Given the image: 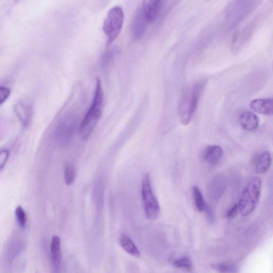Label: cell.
Returning <instances> with one entry per match:
<instances>
[{"label": "cell", "mask_w": 273, "mask_h": 273, "mask_svg": "<svg viewBox=\"0 0 273 273\" xmlns=\"http://www.w3.org/2000/svg\"><path fill=\"white\" fill-rule=\"evenodd\" d=\"M104 94L100 79L97 80L94 99L92 105L80 126V135L86 141L92 135L99 123L104 108Z\"/></svg>", "instance_id": "cell-1"}, {"label": "cell", "mask_w": 273, "mask_h": 273, "mask_svg": "<svg viewBox=\"0 0 273 273\" xmlns=\"http://www.w3.org/2000/svg\"><path fill=\"white\" fill-rule=\"evenodd\" d=\"M204 86L203 81L198 82L191 88L183 90L181 94L178 104V115L180 122L183 125H186L191 122Z\"/></svg>", "instance_id": "cell-2"}, {"label": "cell", "mask_w": 273, "mask_h": 273, "mask_svg": "<svg viewBox=\"0 0 273 273\" xmlns=\"http://www.w3.org/2000/svg\"><path fill=\"white\" fill-rule=\"evenodd\" d=\"M262 180L254 177L248 181L243 191L238 203L239 211L242 216L251 215L256 208L262 189Z\"/></svg>", "instance_id": "cell-3"}, {"label": "cell", "mask_w": 273, "mask_h": 273, "mask_svg": "<svg viewBox=\"0 0 273 273\" xmlns=\"http://www.w3.org/2000/svg\"><path fill=\"white\" fill-rule=\"evenodd\" d=\"M124 20L122 8L116 6L108 11L103 24V31L107 38V46L111 45L116 40L122 30Z\"/></svg>", "instance_id": "cell-4"}, {"label": "cell", "mask_w": 273, "mask_h": 273, "mask_svg": "<svg viewBox=\"0 0 273 273\" xmlns=\"http://www.w3.org/2000/svg\"><path fill=\"white\" fill-rule=\"evenodd\" d=\"M142 195L146 217L154 221L160 214V206L151 186L150 175L146 174L143 181Z\"/></svg>", "instance_id": "cell-5"}, {"label": "cell", "mask_w": 273, "mask_h": 273, "mask_svg": "<svg viewBox=\"0 0 273 273\" xmlns=\"http://www.w3.org/2000/svg\"><path fill=\"white\" fill-rule=\"evenodd\" d=\"M227 183V178L223 174H218L212 178L207 190L208 198L212 203L219 202L226 191Z\"/></svg>", "instance_id": "cell-6"}, {"label": "cell", "mask_w": 273, "mask_h": 273, "mask_svg": "<svg viewBox=\"0 0 273 273\" xmlns=\"http://www.w3.org/2000/svg\"><path fill=\"white\" fill-rule=\"evenodd\" d=\"M148 22L144 15L140 6L136 11L131 24V33L133 39H141L147 31Z\"/></svg>", "instance_id": "cell-7"}, {"label": "cell", "mask_w": 273, "mask_h": 273, "mask_svg": "<svg viewBox=\"0 0 273 273\" xmlns=\"http://www.w3.org/2000/svg\"><path fill=\"white\" fill-rule=\"evenodd\" d=\"M163 5V1L160 0H149L143 2L142 11L148 23H154L158 19Z\"/></svg>", "instance_id": "cell-8"}, {"label": "cell", "mask_w": 273, "mask_h": 273, "mask_svg": "<svg viewBox=\"0 0 273 273\" xmlns=\"http://www.w3.org/2000/svg\"><path fill=\"white\" fill-rule=\"evenodd\" d=\"M239 121L242 128L247 131L256 130L259 124L257 115L251 111L242 112L240 115Z\"/></svg>", "instance_id": "cell-9"}, {"label": "cell", "mask_w": 273, "mask_h": 273, "mask_svg": "<svg viewBox=\"0 0 273 273\" xmlns=\"http://www.w3.org/2000/svg\"><path fill=\"white\" fill-rule=\"evenodd\" d=\"M224 150L219 145L209 146L205 149L203 155L204 161L208 165L215 166L223 159Z\"/></svg>", "instance_id": "cell-10"}, {"label": "cell", "mask_w": 273, "mask_h": 273, "mask_svg": "<svg viewBox=\"0 0 273 273\" xmlns=\"http://www.w3.org/2000/svg\"><path fill=\"white\" fill-rule=\"evenodd\" d=\"M251 110L260 114L272 115L273 112V100L272 98L259 99L250 102Z\"/></svg>", "instance_id": "cell-11"}, {"label": "cell", "mask_w": 273, "mask_h": 273, "mask_svg": "<svg viewBox=\"0 0 273 273\" xmlns=\"http://www.w3.org/2000/svg\"><path fill=\"white\" fill-rule=\"evenodd\" d=\"M14 111L23 126H28L32 118V106L27 103L18 102L14 107Z\"/></svg>", "instance_id": "cell-12"}, {"label": "cell", "mask_w": 273, "mask_h": 273, "mask_svg": "<svg viewBox=\"0 0 273 273\" xmlns=\"http://www.w3.org/2000/svg\"><path fill=\"white\" fill-rule=\"evenodd\" d=\"M50 252L53 265L55 270L58 271L62 262L61 240L58 236H54L52 238Z\"/></svg>", "instance_id": "cell-13"}, {"label": "cell", "mask_w": 273, "mask_h": 273, "mask_svg": "<svg viewBox=\"0 0 273 273\" xmlns=\"http://www.w3.org/2000/svg\"><path fill=\"white\" fill-rule=\"evenodd\" d=\"M272 164V156L269 151H264L257 157L254 169L258 174H263L269 171Z\"/></svg>", "instance_id": "cell-14"}, {"label": "cell", "mask_w": 273, "mask_h": 273, "mask_svg": "<svg viewBox=\"0 0 273 273\" xmlns=\"http://www.w3.org/2000/svg\"><path fill=\"white\" fill-rule=\"evenodd\" d=\"M119 241L121 247L126 253L133 257H140V251L128 235L124 233L121 234L120 236Z\"/></svg>", "instance_id": "cell-15"}, {"label": "cell", "mask_w": 273, "mask_h": 273, "mask_svg": "<svg viewBox=\"0 0 273 273\" xmlns=\"http://www.w3.org/2000/svg\"><path fill=\"white\" fill-rule=\"evenodd\" d=\"M192 191L194 204L197 209L199 212H203L204 211L206 204L201 191L198 186H194L193 187Z\"/></svg>", "instance_id": "cell-16"}, {"label": "cell", "mask_w": 273, "mask_h": 273, "mask_svg": "<svg viewBox=\"0 0 273 273\" xmlns=\"http://www.w3.org/2000/svg\"><path fill=\"white\" fill-rule=\"evenodd\" d=\"M76 172L74 165L71 163L68 164L65 167L64 172V179L67 185L74 184L75 179Z\"/></svg>", "instance_id": "cell-17"}, {"label": "cell", "mask_w": 273, "mask_h": 273, "mask_svg": "<svg viewBox=\"0 0 273 273\" xmlns=\"http://www.w3.org/2000/svg\"><path fill=\"white\" fill-rule=\"evenodd\" d=\"M15 215L18 225L22 228H25L27 223V217L25 211L21 206L17 207L15 210Z\"/></svg>", "instance_id": "cell-18"}, {"label": "cell", "mask_w": 273, "mask_h": 273, "mask_svg": "<svg viewBox=\"0 0 273 273\" xmlns=\"http://www.w3.org/2000/svg\"><path fill=\"white\" fill-rule=\"evenodd\" d=\"M118 52V50L116 48L107 51L101 57V65L103 68H106L110 64L114 57Z\"/></svg>", "instance_id": "cell-19"}, {"label": "cell", "mask_w": 273, "mask_h": 273, "mask_svg": "<svg viewBox=\"0 0 273 273\" xmlns=\"http://www.w3.org/2000/svg\"><path fill=\"white\" fill-rule=\"evenodd\" d=\"M173 265L175 268L191 270L192 263L191 260L187 257H183L174 261Z\"/></svg>", "instance_id": "cell-20"}, {"label": "cell", "mask_w": 273, "mask_h": 273, "mask_svg": "<svg viewBox=\"0 0 273 273\" xmlns=\"http://www.w3.org/2000/svg\"><path fill=\"white\" fill-rule=\"evenodd\" d=\"M211 267L212 269L221 273H232L235 270L233 266L224 263L212 264Z\"/></svg>", "instance_id": "cell-21"}, {"label": "cell", "mask_w": 273, "mask_h": 273, "mask_svg": "<svg viewBox=\"0 0 273 273\" xmlns=\"http://www.w3.org/2000/svg\"><path fill=\"white\" fill-rule=\"evenodd\" d=\"M9 156V151L7 149L0 150V172L5 166Z\"/></svg>", "instance_id": "cell-22"}, {"label": "cell", "mask_w": 273, "mask_h": 273, "mask_svg": "<svg viewBox=\"0 0 273 273\" xmlns=\"http://www.w3.org/2000/svg\"><path fill=\"white\" fill-rule=\"evenodd\" d=\"M239 212H240L239 204L238 203H235L228 210L226 216L229 219H232L237 216Z\"/></svg>", "instance_id": "cell-23"}, {"label": "cell", "mask_w": 273, "mask_h": 273, "mask_svg": "<svg viewBox=\"0 0 273 273\" xmlns=\"http://www.w3.org/2000/svg\"><path fill=\"white\" fill-rule=\"evenodd\" d=\"M10 95V91L9 89L3 87H0V105L7 100Z\"/></svg>", "instance_id": "cell-24"}, {"label": "cell", "mask_w": 273, "mask_h": 273, "mask_svg": "<svg viewBox=\"0 0 273 273\" xmlns=\"http://www.w3.org/2000/svg\"><path fill=\"white\" fill-rule=\"evenodd\" d=\"M204 211L206 212V215H207L208 222L210 223H213L215 220L213 211L207 205H206Z\"/></svg>", "instance_id": "cell-25"}]
</instances>
